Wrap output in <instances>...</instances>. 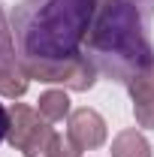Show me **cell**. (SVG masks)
I'll use <instances>...</instances> for the list:
<instances>
[{
	"mask_svg": "<svg viewBox=\"0 0 154 157\" xmlns=\"http://www.w3.org/2000/svg\"><path fill=\"white\" fill-rule=\"evenodd\" d=\"M97 0H21L15 9V39L21 67L70 63L85 58Z\"/></svg>",
	"mask_w": 154,
	"mask_h": 157,
	"instance_id": "6da1fadb",
	"label": "cell"
},
{
	"mask_svg": "<svg viewBox=\"0 0 154 157\" xmlns=\"http://www.w3.org/2000/svg\"><path fill=\"white\" fill-rule=\"evenodd\" d=\"M148 15V0H97L85 48L100 73L115 82H130L154 58Z\"/></svg>",
	"mask_w": 154,
	"mask_h": 157,
	"instance_id": "7a4b0ae2",
	"label": "cell"
},
{
	"mask_svg": "<svg viewBox=\"0 0 154 157\" xmlns=\"http://www.w3.org/2000/svg\"><path fill=\"white\" fill-rule=\"evenodd\" d=\"M67 139L82 148V151H91V148H100L106 142V121L100 112L82 106L76 112H70V121H67Z\"/></svg>",
	"mask_w": 154,
	"mask_h": 157,
	"instance_id": "3957f363",
	"label": "cell"
},
{
	"mask_svg": "<svg viewBox=\"0 0 154 157\" xmlns=\"http://www.w3.org/2000/svg\"><path fill=\"white\" fill-rule=\"evenodd\" d=\"M45 118L39 115V109H30V106H24V103H15L12 109H9V133H6V142L12 145V148H21L27 136L37 130L39 124H42Z\"/></svg>",
	"mask_w": 154,
	"mask_h": 157,
	"instance_id": "277c9868",
	"label": "cell"
},
{
	"mask_svg": "<svg viewBox=\"0 0 154 157\" xmlns=\"http://www.w3.org/2000/svg\"><path fill=\"white\" fill-rule=\"evenodd\" d=\"M112 157H151V145L139 130H121L112 139Z\"/></svg>",
	"mask_w": 154,
	"mask_h": 157,
	"instance_id": "5b68a950",
	"label": "cell"
},
{
	"mask_svg": "<svg viewBox=\"0 0 154 157\" xmlns=\"http://www.w3.org/2000/svg\"><path fill=\"white\" fill-rule=\"evenodd\" d=\"M39 115L48 124L70 118V97H67V91H45L39 97Z\"/></svg>",
	"mask_w": 154,
	"mask_h": 157,
	"instance_id": "8992f818",
	"label": "cell"
},
{
	"mask_svg": "<svg viewBox=\"0 0 154 157\" xmlns=\"http://www.w3.org/2000/svg\"><path fill=\"white\" fill-rule=\"evenodd\" d=\"M55 136H58V133L48 127V121H42L37 130L27 136V142L21 145L18 151L24 157H45V154H48V145H52V139H55Z\"/></svg>",
	"mask_w": 154,
	"mask_h": 157,
	"instance_id": "52a82bcc",
	"label": "cell"
},
{
	"mask_svg": "<svg viewBox=\"0 0 154 157\" xmlns=\"http://www.w3.org/2000/svg\"><path fill=\"white\" fill-rule=\"evenodd\" d=\"M127 88H130V97L139 100V97H154V58L136 73L130 82H127Z\"/></svg>",
	"mask_w": 154,
	"mask_h": 157,
	"instance_id": "ba28073f",
	"label": "cell"
},
{
	"mask_svg": "<svg viewBox=\"0 0 154 157\" xmlns=\"http://www.w3.org/2000/svg\"><path fill=\"white\" fill-rule=\"evenodd\" d=\"M12 60H18V55H15V42H12V33H9L6 15L0 9V67L3 63H12Z\"/></svg>",
	"mask_w": 154,
	"mask_h": 157,
	"instance_id": "9c48e42d",
	"label": "cell"
},
{
	"mask_svg": "<svg viewBox=\"0 0 154 157\" xmlns=\"http://www.w3.org/2000/svg\"><path fill=\"white\" fill-rule=\"evenodd\" d=\"M133 115H136V124H139V127L154 130V97L133 100Z\"/></svg>",
	"mask_w": 154,
	"mask_h": 157,
	"instance_id": "30bf717a",
	"label": "cell"
},
{
	"mask_svg": "<svg viewBox=\"0 0 154 157\" xmlns=\"http://www.w3.org/2000/svg\"><path fill=\"white\" fill-rule=\"evenodd\" d=\"M45 157H82V148H76L70 139H64V136H55Z\"/></svg>",
	"mask_w": 154,
	"mask_h": 157,
	"instance_id": "8fae6325",
	"label": "cell"
},
{
	"mask_svg": "<svg viewBox=\"0 0 154 157\" xmlns=\"http://www.w3.org/2000/svg\"><path fill=\"white\" fill-rule=\"evenodd\" d=\"M6 133H9V109L0 103V142L6 139Z\"/></svg>",
	"mask_w": 154,
	"mask_h": 157,
	"instance_id": "7c38bea8",
	"label": "cell"
}]
</instances>
